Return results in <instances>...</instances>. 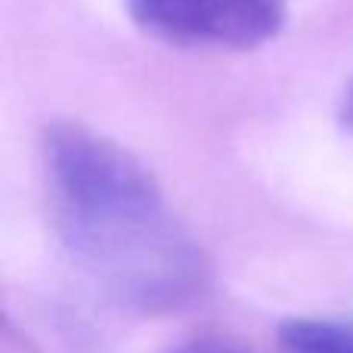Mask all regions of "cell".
<instances>
[{"mask_svg":"<svg viewBox=\"0 0 353 353\" xmlns=\"http://www.w3.org/2000/svg\"><path fill=\"white\" fill-rule=\"evenodd\" d=\"M155 41L189 50H254L288 19V0H124Z\"/></svg>","mask_w":353,"mask_h":353,"instance_id":"obj_2","label":"cell"},{"mask_svg":"<svg viewBox=\"0 0 353 353\" xmlns=\"http://www.w3.org/2000/svg\"><path fill=\"white\" fill-rule=\"evenodd\" d=\"M41 159L56 239L103 298L140 316L205 301L208 254L134 152L81 121H53Z\"/></svg>","mask_w":353,"mask_h":353,"instance_id":"obj_1","label":"cell"},{"mask_svg":"<svg viewBox=\"0 0 353 353\" xmlns=\"http://www.w3.org/2000/svg\"><path fill=\"white\" fill-rule=\"evenodd\" d=\"M276 335L288 353H353V319L292 316Z\"/></svg>","mask_w":353,"mask_h":353,"instance_id":"obj_3","label":"cell"},{"mask_svg":"<svg viewBox=\"0 0 353 353\" xmlns=\"http://www.w3.org/2000/svg\"><path fill=\"white\" fill-rule=\"evenodd\" d=\"M168 353H254V350L245 347V344L236 341V338H226V335H214V332H208V335L186 338V341H180L176 347H171Z\"/></svg>","mask_w":353,"mask_h":353,"instance_id":"obj_4","label":"cell"},{"mask_svg":"<svg viewBox=\"0 0 353 353\" xmlns=\"http://www.w3.org/2000/svg\"><path fill=\"white\" fill-rule=\"evenodd\" d=\"M341 128L347 130V137L353 140V81L347 84V90H344V97H341Z\"/></svg>","mask_w":353,"mask_h":353,"instance_id":"obj_5","label":"cell"}]
</instances>
